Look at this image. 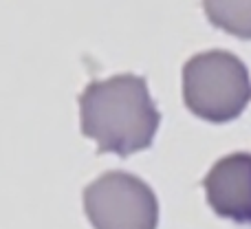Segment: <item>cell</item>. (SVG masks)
Wrapping results in <instances>:
<instances>
[{
  "label": "cell",
  "mask_w": 251,
  "mask_h": 229,
  "mask_svg": "<svg viewBox=\"0 0 251 229\" xmlns=\"http://www.w3.org/2000/svg\"><path fill=\"white\" fill-rule=\"evenodd\" d=\"M183 97L187 108L203 119H231L251 97L247 69L227 51L199 53L183 69Z\"/></svg>",
  "instance_id": "obj_2"
},
{
  "label": "cell",
  "mask_w": 251,
  "mask_h": 229,
  "mask_svg": "<svg viewBox=\"0 0 251 229\" xmlns=\"http://www.w3.org/2000/svg\"><path fill=\"white\" fill-rule=\"evenodd\" d=\"M82 134L97 143V152L134 154L152 143L159 128V110L148 84L137 75L91 82L79 95Z\"/></svg>",
  "instance_id": "obj_1"
},
{
  "label": "cell",
  "mask_w": 251,
  "mask_h": 229,
  "mask_svg": "<svg viewBox=\"0 0 251 229\" xmlns=\"http://www.w3.org/2000/svg\"><path fill=\"white\" fill-rule=\"evenodd\" d=\"M84 212L95 229H156V196L128 172H106L84 190Z\"/></svg>",
  "instance_id": "obj_3"
},
{
  "label": "cell",
  "mask_w": 251,
  "mask_h": 229,
  "mask_svg": "<svg viewBox=\"0 0 251 229\" xmlns=\"http://www.w3.org/2000/svg\"><path fill=\"white\" fill-rule=\"evenodd\" d=\"M205 190L221 216L251 221V156L231 154L218 161L205 178Z\"/></svg>",
  "instance_id": "obj_4"
},
{
  "label": "cell",
  "mask_w": 251,
  "mask_h": 229,
  "mask_svg": "<svg viewBox=\"0 0 251 229\" xmlns=\"http://www.w3.org/2000/svg\"><path fill=\"white\" fill-rule=\"evenodd\" d=\"M203 11L214 26L251 40V0H203Z\"/></svg>",
  "instance_id": "obj_5"
}]
</instances>
